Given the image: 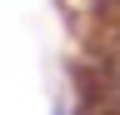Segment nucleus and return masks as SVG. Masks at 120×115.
Listing matches in <instances>:
<instances>
[{
  "instance_id": "f257e3e1",
  "label": "nucleus",
  "mask_w": 120,
  "mask_h": 115,
  "mask_svg": "<svg viewBox=\"0 0 120 115\" xmlns=\"http://www.w3.org/2000/svg\"><path fill=\"white\" fill-rule=\"evenodd\" d=\"M70 115H120V25L80 45L70 75Z\"/></svg>"
},
{
  "instance_id": "f03ea898",
  "label": "nucleus",
  "mask_w": 120,
  "mask_h": 115,
  "mask_svg": "<svg viewBox=\"0 0 120 115\" xmlns=\"http://www.w3.org/2000/svg\"><path fill=\"white\" fill-rule=\"evenodd\" d=\"M45 115H70V95H55V100H50V110H45Z\"/></svg>"
}]
</instances>
